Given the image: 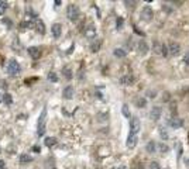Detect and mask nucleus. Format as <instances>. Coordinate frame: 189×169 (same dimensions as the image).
Masks as SVG:
<instances>
[{
    "instance_id": "f257e3e1",
    "label": "nucleus",
    "mask_w": 189,
    "mask_h": 169,
    "mask_svg": "<svg viewBox=\"0 0 189 169\" xmlns=\"http://www.w3.org/2000/svg\"><path fill=\"white\" fill-rule=\"evenodd\" d=\"M45 120H47V109H42L41 114L38 117V121H37V135L42 137L44 132H45Z\"/></svg>"
},
{
    "instance_id": "f03ea898",
    "label": "nucleus",
    "mask_w": 189,
    "mask_h": 169,
    "mask_svg": "<svg viewBox=\"0 0 189 169\" xmlns=\"http://www.w3.org/2000/svg\"><path fill=\"white\" fill-rule=\"evenodd\" d=\"M130 130H129V135H136L138 137L140 130H141V121L138 117H131L130 118Z\"/></svg>"
},
{
    "instance_id": "7ed1b4c3",
    "label": "nucleus",
    "mask_w": 189,
    "mask_h": 169,
    "mask_svg": "<svg viewBox=\"0 0 189 169\" xmlns=\"http://www.w3.org/2000/svg\"><path fill=\"white\" fill-rule=\"evenodd\" d=\"M80 16V10L76 4H69L66 7V17L71 20V21H76Z\"/></svg>"
},
{
    "instance_id": "20e7f679",
    "label": "nucleus",
    "mask_w": 189,
    "mask_h": 169,
    "mask_svg": "<svg viewBox=\"0 0 189 169\" xmlns=\"http://www.w3.org/2000/svg\"><path fill=\"white\" fill-rule=\"evenodd\" d=\"M152 51L155 52L157 55H160V57H167L168 55V48L165 44H162L161 41H154L152 42Z\"/></svg>"
},
{
    "instance_id": "39448f33",
    "label": "nucleus",
    "mask_w": 189,
    "mask_h": 169,
    "mask_svg": "<svg viewBox=\"0 0 189 169\" xmlns=\"http://www.w3.org/2000/svg\"><path fill=\"white\" fill-rule=\"evenodd\" d=\"M20 71H21V68H20L19 62L14 61V59H11V61L9 62V65H7V73H10L11 76H16V75L20 73Z\"/></svg>"
},
{
    "instance_id": "423d86ee",
    "label": "nucleus",
    "mask_w": 189,
    "mask_h": 169,
    "mask_svg": "<svg viewBox=\"0 0 189 169\" xmlns=\"http://www.w3.org/2000/svg\"><path fill=\"white\" fill-rule=\"evenodd\" d=\"M162 116V107H160V106H154L150 111V118L152 121H158L160 118Z\"/></svg>"
},
{
    "instance_id": "0eeeda50",
    "label": "nucleus",
    "mask_w": 189,
    "mask_h": 169,
    "mask_svg": "<svg viewBox=\"0 0 189 169\" xmlns=\"http://www.w3.org/2000/svg\"><path fill=\"white\" fill-rule=\"evenodd\" d=\"M167 48H168V54H171L172 57H176V55L181 52V45H179L176 41H171Z\"/></svg>"
},
{
    "instance_id": "6e6552de",
    "label": "nucleus",
    "mask_w": 189,
    "mask_h": 169,
    "mask_svg": "<svg viewBox=\"0 0 189 169\" xmlns=\"http://www.w3.org/2000/svg\"><path fill=\"white\" fill-rule=\"evenodd\" d=\"M137 51L140 55H147L148 54V51H150V45L145 42V39H140L138 41V44H137Z\"/></svg>"
},
{
    "instance_id": "1a4fd4ad",
    "label": "nucleus",
    "mask_w": 189,
    "mask_h": 169,
    "mask_svg": "<svg viewBox=\"0 0 189 169\" xmlns=\"http://www.w3.org/2000/svg\"><path fill=\"white\" fill-rule=\"evenodd\" d=\"M141 17H143L145 21H151L152 17H154V11L150 6H144L143 7V11H141Z\"/></svg>"
},
{
    "instance_id": "9d476101",
    "label": "nucleus",
    "mask_w": 189,
    "mask_h": 169,
    "mask_svg": "<svg viewBox=\"0 0 189 169\" xmlns=\"http://www.w3.org/2000/svg\"><path fill=\"white\" fill-rule=\"evenodd\" d=\"M133 83H134V76L131 73H126L120 78V84H123V86H131Z\"/></svg>"
},
{
    "instance_id": "9b49d317",
    "label": "nucleus",
    "mask_w": 189,
    "mask_h": 169,
    "mask_svg": "<svg viewBox=\"0 0 189 169\" xmlns=\"http://www.w3.org/2000/svg\"><path fill=\"white\" fill-rule=\"evenodd\" d=\"M51 33H52V37L57 39L61 37V34H62V26L59 24V23H55V24H52L51 27Z\"/></svg>"
},
{
    "instance_id": "f8f14e48",
    "label": "nucleus",
    "mask_w": 189,
    "mask_h": 169,
    "mask_svg": "<svg viewBox=\"0 0 189 169\" xmlns=\"http://www.w3.org/2000/svg\"><path fill=\"white\" fill-rule=\"evenodd\" d=\"M73 95H75V89L72 87L71 84L64 87V90H62V96H64V99H66V100H71V99L73 97Z\"/></svg>"
},
{
    "instance_id": "ddd939ff",
    "label": "nucleus",
    "mask_w": 189,
    "mask_h": 169,
    "mask_svg": "<svg viewBox=\"0 0 189 169\" xmlns=\"http://www.w3.org/2000/svg\"><path fill=\"white\" fill-rule=\"evenodd\" d=\"M28 54L33 59H38L41 57V48L40 47H30L28 48Z\"/></svg>"
},
{
    "instance_id": "4468645a",
    "label": "nucleus",
    "mask_w": 189,
    "mask_h": 169,
    "mask_svg": "<svg viewBox=\"0 0 189 169\" xmlns=\"http://www.w3.org/2000/svg\"><path fill=\"white\" fill-rule=\"evenodd\" d=\"M134 104H136V107H138V109H144V107H147V99L144 97V96H137V97L134 99Z\"/></svg>"
},
{
    "instance_id": "2eb2a0df",
    "label": "nucleus",
    "mask_w": 189,
    "mask_h": 169,
    "mask_svg": "<svg viewBox=\"0 0 189 169\" xmlns=\"http://www.w3.org/2000/svg\"><path fill=\"white\" fill-rule=\"evenodd\" d=\"M85 37L95 39V37H96V28H95V26H88L86 27L85 28Z\"/></svg>"
},
{
    "instance_id": "dca6fc26",
    "label": "nucleus",
    "mask_w": 189,
    "mask_h": 169,
    "mask_svg": "<svg viewBox=\"0 0 189 169\" xmlns=\"http://www.w3.org/2000/svg\"><path fill=\"white\" fill-rule=\"evenodd\" d=\"M137 138L138 137L136 135H127V141H126V147L127 148H134L136 145H137Z\"/></svg>"
},
{
    "instance_id": "f3484780",
    "label": "nucleus",
    "mask_w": 189,
    "mask_h": 169,
    "mask_svg": "<svg viewBox=\"0 0 189 169\" xmlns=\"http://www.w3.org/2000/svg\"><path fill=\"white\" fill-rule=\"evenodd\" d=\"M170 125L174 128V130H175V128H181V127L183 125V120L182 118H179V117L172 118V120L170 121Z\"/></svg>"
},
{
    "instance_id": "a211bd4d",
    "label": "nucleus",
    "mask_w": 189,
    "mask_h": 169,
    "mask_svg": "<svg viewBox=\"0 0 189 169\" xmlns=\"http://www.w3.org/2000/svg\"><path fill=\"white\" fill-rule=\"evenodd\" d=\"M145 151L150 152V154H155L157 152V144L155 141H148L147 145H145Z\"/></svg>"
},
{
    "instance_id": "6ab92c4d",
    "label": "nucleus",
    "mask_w": 189,
    "mask_h": 169,
    "mask_svg": "<svg viewBox=\"0 0 189 169\" xmlns=\"http://www.w3.org/2000/svg\"><path fill=\"white\" fill-rule=\"evenodd\" d=\"M100 45H102V39L95 38V41L91 44V51L92 52H98L100 49Z\"/></svg>"
},
{
    "instance_id": "aec40b11",
    "label": "nucleus",
    "mask_w": 189,
    "mask_h": 169,
    "mask_svg": "<svg viewBox=\"0 0 189 169\" xmlns=\"http://www.w3.org/2000/svg\"><path fill=\"white\" fill-rule=\"evenodd\" d=\"M113 55H114L116 58H126L127 51H124L123 48H114V49H113Z\"/></svg>"
},
{
    "instance_id": "412c9836",
    "label": "nucleus",
    "mask_w": 189,
    "mask_h": 169,
    "mask_svg": "<svg viewBox=\"0 0 189 169\" xmlns=\"http://www.w3.org/2000/svg\"><path fill=\"white\" fill-rule=\"evenodd\" d=\"M35 28H37V31L40 34H45V26H44V23L40 19L35 20Z\"/></svg>"
},
{
    "instance_id": "4be33fe9",
    "label": "nucleus",
    "mask_w": 189,
    "mask_h": 169,
    "mask_svg": "<svg viewBox=\"0 0 189 169\" xmlns=\"http://www.w3.org/2000/svg\"><path fill=\"white\" fill-rule=\"evenodd\" d=\"M57 138L55 137H47L45 141H44V144H45V147H48V148H51V147H54V145H57Z\"/></svg>"
},
{
    "instance_id": "5701e85b",
    "label": "nucleus",
    "mask_w": 189,
    "mask_h": 169,
    "mask_svg": "<svg viewBox=\"0 0 189 169\" xmlns=\"http://www.w3.org/2000/svg\"><path fill=\"white\" fill-rule=\"evenodd\" d=\"M62 73H64V78H65L66 80H71L72 76H73V75H72V69L69 66H65V68L62 69Z\"/></svg>"
},
{
    "instance_id": "b1692460",
    "label": "nucleus",
    "mask_w": 189,
    "mask_h": 169,
    "mask_svg": "<svg viewBox=\"0 0 189 169\" xmlns=\"http://www.w3.org/2000/svg\"><path fill=\"white\" fill-rule=\"evenodd\" d=\"M121 113H123V116L127 120H130L131 118V113H130V109H129V104H123V107H121Z\"/></svg>"
},
{
    "instance_id": "393cba45",
    "label": "nucleus",
    "mask_w": 189,
    "mask_h": 169,
    "mask_svg": "<svg viewBox=\"0 0 189 169\" xmlns=\"http://www.w3.org/2000/svg\"><path fill=\"white\" fill-rule=\"evenodd\" d=\"M157 150H160L162 154H167V152L170 151V147H168L165 143H160L158 145H157Z\"/></svg>"
},
{
    "instance_id": "a878e982",
    "label": "nucleus",
    "mask_w": 189,
    "mask_h": 169,
    "mask_svg": "<svg viewBox=\"0 0 189 169\" xmlns=\"http://www.w3.org/2000/svg\"><path fill=\"white\" fill-rule=\"evenodd\" d=\"M33 161V158L30 155H27V154H23V155H20V162L21 163H30Z\"/></svg>"
},
{
    "instance_id": "bb28decb",
    "label": "nucleus",
    "mask_w": 189,
    "mask_h": 169,
    "mask_svg": "<svg viewBox=\"0 0 189 169\" xmlns=\"http://www.w3.org/2000/svg\"><path fill=\"white\" fill-rule=\"evenodd\" d=\"M3 103L4 104H11L13 103V97H11V95H9V93H6V95H3Z\"/></svg>"
},
{
    "instance_id": "cd10ccee",
    "label": "nucleus",
    "mask_w": 189,
    "mask_h": 169,
    "mask_svg": "<svg viewBox=\"0 0 189 169\" xmlns=\"http://www.w3.org/2000/svg\"><path fill=\"white\" fill-rule=\"evenodd\" d=\"M7 7H9L7 1H0V16H3V14H4V11L7 10Z\"/></svg>"
},
{
    "instance_id": "c85d7f7f",
    "label": "nucleus",
    "mask_w": 189,
    "mask_h": 169,
    "mask_svg": "<svg viewBox=\"0 0 189 169\" xmlns=\"http://www.w3.org/2000/svg\"><path fill=\"white\" fill-rule=\"evenodd\" d=\"M123 24H124L123 17H117V19H116V28H117V30H121V28H123Z\"/></svg>"
},
{
    "instance_id": "c756f323",
    "label": "nucleus",
    "mask_w": 189,
    "mask_h": 169,
    "mask_svg": "<svg viewBox=\"0 0 189 169\" xmlns=\"http://www.w3.org/2000/svg\"><path fill=\"white\" fill-rule=\"evenodd\" d=\"M48 79H50L51 82H54V83H55V82H58V76H57V73H55V72H50V73H48Z\"/></svg>"
},
{
    "instance_id": "7c9ffc66",
    "label": "nucleus",
    "mask_w": 189,
    "mask_h": 169,
    "mask_svg": "<svg viewBox=\"0 0 189 169\" xmlns=\"http://www.w3.org/2000/svg\"><path fill=\"white\" fill-rule=\"evenodd\" d=\"M150 169H161V166H160V163H158V162H155V161H154V162L150 163Z\"/></svg>"
},
{
    "instance_id": "2f4dec72",
    "label": "nucleus",
    "mask_w": 189,
    "mask_h": 169,
    "mask_svg": "<svg viewBox=\"0 0 189 169\" xmlns=\"http://www.w3.org/2000/svg\"><path fill=\"white\" fill-rule=\"evenodd\" d=\"M147 96H148V97H151V99H155L157 97V92L155 90H148V92H147Z\"/></svg>"
},
{
    "instance_id": "473e14b6",
    "label": "nucleus",
    "mask_w": 189,
    "mask_h": 169,
    "mask_svg": "<svg viewBox=\"0 0 189 169\" xmlns=\"http://www.w3.org/2000/svg\"><path fill=\"white\" fill-rule=\"evenodd\" d=\"M182 61H183V64H185V65H189V52H186V54L183 55Z\"/></svg>"
},
{
    "instance_id": "72a5a7b5",
    "label": "nucleus",
    "mask_w": 189,
    "mask_h": 169,
    "mask_svg": "<svg viewBox=\"0 0 189 169\" xmlns=\"http://www.w3.org/2000/svg\"><path fill=\"white\" fill-rule=\"evenodd\" d=\"M124 4H126L127 7H129V6H130V7H134L133 4H137V1H124Z\"/></svg>"
},
{
    "instance_id": "f704fd0d",
    "label": "nucleus",
    "mask_w": 189,
    "mask_h": 169,
    "mask_svg": "<svg viewBox=\"0 0 189 169\" xmlns=\"http://www.w3.org/2000/svg\"><path fill=\"white\" fill-rule=\"evenodd\" d=\"M160 135L161 137H164V140H165V138H167V132H165V131H164V128H160Z\"/></svg>"
},
{
    "instance_id": "c9c22d12",
    "label": "nucleus",
    "mask_w": 189,
    "mask_h": 169,
    "mask_svg": "<svg viewBox=\"0 0 189 169\" xmlns=\"http://www.w3.org/2000/svg\"><path fill=\"white\" fill-rule=\"evenodd\" d=\"M40 151H41V150H40L38 145H34V147H33V152H37V154H38Z\"/></svg>"
},
{
    "instance_id": "e433bc0d",
    "label": "nucleus",
    "mask_w": 189,
    "mask_h": 169,
    "mask_svg": "<svg viewBox=\"0 0 189 169\" xmlns=\"http://www.w3.org/2000/svg\"><path fill=\"white\" fill-rule=\"evenodd\" d=\"M61 3H62L61 0H55V1H54V4H55V6H57V7H58L59 4H61Z\"/></svg>"
},
{
    "instance_id": "4c0bfd02",
    "label": "nucleus",
    "mask_w": 189,
    "mask_h": 169,
    "mask_svg": "<svg viewBox=\"0 0 189 169\" xmlns=\"http://www.w3.org/2000/svg\"><path fill=\"white\" fill-rule=\"evenodd\" d=\"M0 169H4V162L0 159Z\"/></svg>"
},
{
    "instance_id": "58836bf2",
    "label": "nucleus",
    "mask_w": 189,
    "mask_h": 169,
    "mask_svg": "<svg viewBox=\"0 0 189 169\" xmlns=\"http://www.w3.org/2000/svg\"><path fill=\"white\" fill-rule=\"evenodd\" d=\"M185 165H186V168L189 169V158H186V159H185Z\"/></svg>"
},
{
    "instance_id": "ea45409f",
    "label": "nucleus",
    "mask_w": 189,
    "mask_h": 169,
    "mask_svg": "<svg viewBox=\"0 0 189 169\" xmlns=\"http://www.w3.org/2000/svg\"><path fill=\"white\" fill-rule=\"evenodd\" d=\"M114 169H127V168H126V166H123V165H121V166H117V168H114Z\"/></svg>"
},
{
    "instance_id": "a19ab883",
    "label": "nucleus",
    "mask_w": 189,
    "mask_h": 169,
    "mask_svg": "<svg viewBox=\"0 0 189 169\" xmlns=\"http://www.w3.org/2000/svg\"><path fill=\"white\" fill-rule=\"evenodd\" d=\"M0 152H1V150H0Z\"/></svg>"
}]
</instances>
